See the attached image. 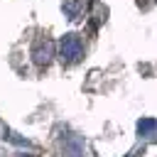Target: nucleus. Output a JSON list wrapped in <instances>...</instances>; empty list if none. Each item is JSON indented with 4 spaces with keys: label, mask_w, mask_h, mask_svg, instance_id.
Masks as SVG:
<instances>
[{
    "label": "nucleus",
    "mask_w": 157,
    "mask_h": 157,
    "mask_svg": "<svg viewBox=\"0 0 157 157\" xmlns=\"http://www.w3.org/2000/svg\"><path fill=\"white\" fill-rule=\"evenodd\" d=\"M81 56H83L81 37L74 34V32L64 34V37L59 39V59H61V64H64V66H74V64L81 61Z\"/></svg>",
    "instance_id": "obj_1"
},
{
    "label": "nucleus",
    "mask_w": 157,
    "mask_h": 157,
    "mask_svg": "<svg viewBox=\"0 0 157 157\" xmlns=\"http://www.w3.org/2000/svg\"><path fill=\"white\" fill-rule=\"evenodd\" d=\"M54 56V42L49 37H37L32 44V61L37 66H47Z\"/></svg>",
    "instance_id": "obj_2"
},
{
    "label": "nucleus",
    "mask_w": 157,
    "mask_h": 157,
    "mask_svg": "<svg viewBox=\"0 0 157 157\" xmlns=\"http://www.w3.org/2000/svg\"><path fill=\"white\" fill-rule=\"evenodd\" d=\"M64 12L69 20H78L83 12V0H64Z\"/></svg>",
    "instance_id": "obj_3"
},
{
    "label": "nucleus",
    "mask_w": 157,
    "mask_h": 157,
    "mask_svg": "<svg viewBox=\"0 0 157 157\" xmlns=\"http://www.w3.org/2000/svg\"><path fill=\"white\" fill-rule=\"evenodd\" d=\"M137 132L152 140V135H155V118H142V120L137 123Z\"/></svg>",
    "instance_id": "obj_4"
},
{
    "label": "nucleus",
    "mask_w": 157,
    "mask_h": 157,
    "mask_svg": "<svg viewBox=\"0 0 157 157\" xmlns=\"http://www.w3.org/2000/svg\"><path fill=\"white\" fill-rule=\"evenodd\" d=\"M137 5H140V7H145V5H147V0H137Z\"/></svg>",
    "instance_id": "obj_5"
},
{
    "label": "nucleus",
    "mask_w": 157,
    "mask_h": 157,
    "mask_svg": "<svg viewBox=\"0 0 157 157\" xmlns=\"http://www.w3.org/2000/svg\"><path fill=\"white\" fill-rule=\"evenodd\" d=\"M22 157H32V155H22Z\"/></svg>",
    "instance_id": "obj_6"
}]
</instances>
